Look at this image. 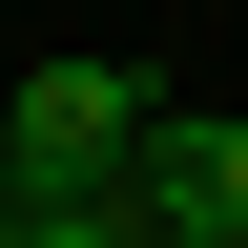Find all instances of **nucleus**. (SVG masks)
I'll use <instances>...</instances> for the list:
<instances>
[{"label":"nucleus","mask_w":248,"mask_h":248,"mask_svg":"<svg viewBox=\"0 0 248 248\" xmlns=\"http://www.w3.org/2000/svg\"><path fill=\"white\" fill-rule=\"evenodd\" d=\"M145 104H166L145 62H42V83H21V124H0V186H21V207H62V186H104L124 145H145Z\"/></svg>","instance_id":"nucleus-1"},{"label":"nucleus","mask_w":248,"mask_h":248,"mask_svg":"<svg viewBox=\"0 0 248 248\" xmlns=\"http://www.w3.org/2000/svg\"><path fill=\"white\" fill-rule=\"evenodd\" d=\"M124 228H248V124L228 104H145V145H124Z\"/></svg>","instance_id":"nucleus-2"},{"label":"nucleus","mask_w":248,"mask_h":248,"mask_svg":"<svg viewBox=\"0 0 248 248\" xmlns=\"http://www.w3.org/2000/svg\"><path fill=\"white\" fill-rule=\"evenodd\" d=\"M21 248H145V228H124V186H62V207H21Z\"/></svg>","instance_id":"nucleus-3"},{"label":"nucleus","mask_w":248,"mask_h":248,"mask_svg":"<svg viewBox=\"0 0 248 248\" xmlns=\"http://www.w3.org/2000/svg\"><path fill=\"white\" fill-rule=\"evenodd\" d=\"M145 248H248V228H145Z\"/></svg>","instance_id":"nucleus-4"},{"label":"nucleus","mask_w":248,"mask_h":248,"mask_svg":"<svg viewBox=\"0 0 248 248\" xmlns=\"http://www.w3.org/2000/svg\"><path fill=\"white\" fill-rule=\"evenodd\" d=\"M0 248H21V186H0Z\"/></svg>","instance_id":"nucleus-5"}]
</instances>
